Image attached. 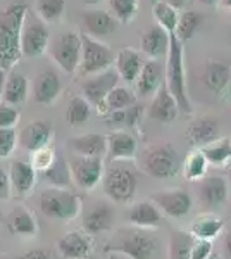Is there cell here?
<instances>
[{
	"instance_id": "1",
	"label": "cell",
	"mask_w": 231,
	"mask_h": 259,
	"mask_svg": "<svg viewBox=\"0 0 231 259\" xmlns=\"http://www.w3.org/2000/svg\"><path fill=\"white\" fill-rule=\"evenodd\" d=\"M28 7L23 4H14L0 12V68L9 69L16 64L23 50H21V33Z\"/></svg>"
},
{
	"instance_id": "2",
	"label": "cell",
	"mask_w": 231,
	"mask_h": 259,
	"mask_svg": "<svg viewBox=\"0 0 231 259\" xmlns=\"http://www.w3.org/2000/svg\"><path fill=\"white\" fill-rule=\"evenodd\" d=\"M169 52H167L166 62V87L171 95L176 99L179 111L183 114H192L193 107L188 99L187 92V78H184V62H183V44L174 35H169Z\"/></svg>"
},
{
	"instance_id": "3",
	"label": "cell",
	"mask_w": 231,
	"mask_h": 259,
	"mask_svg": "<svg viewBox=\"0 0 231 259\" xmlns=\"http://www.w3.org/2000/svg\"><path fill=\"white\" fill-rule=\"evenodd\" d=\"M81 207V199L64 189L50 187L40 195V211L50 220L69 221L76 218Z\"/></svg>"
},
{
	"instance_id": "4",
	"label": "cell",
	"mask_w": 231,
	"mask_h": 259,
	"mask_svg": "<svg viewBox=\"0 0 231 259\" xmlns=\"http://www.w3.org/2000/svg\"><path fill=\"white\" fill-rule=\"evenodd\" d=\"M104 250L112 254H123L129 259H154L155 250H157V240L150 233L135 230V232H126L119 235L116 240L106 245Z\"/></svg>"
},
{
	"instance_id": "5",
	"label": "cell",
	"mask_w": 231,
	"mask_h": 259,
	"mask_svg": "<svg viewBox=\"0 0 231 259\" xmlns=\"http://www.w3.org/2000/svg\"><path fill=\"white\" fill-rule=\"evenodd\" d=\"M104 192L114 202H129L136 194L138 178L133 168L114 164L104 173Z\"/></svg>"
},
{
	"instance_id": "6",
	"label": "cell",
	"mask_w": 231,
	"mask_h": 259,
	"mask_svg": "<svg viewBox=\"0 0 231 259\" xmlns=\"http://www.w3.org/2000/svg\"><path fill=\"white\" fill-rule=\"evenodd\" d=\"M181 168L179 154L171 144H162L145 154L144 169L157 180H167L178 175Z\"/></svg>"
},
{
	"instance_id": "7",
	"label": "cell",
	"mask_w": 231,
	"mask_h": 259,
	"mask_svg": "<svg viewBox=\"0 0 231 259\" xmlns=\"http://www.w3.org/2000/svg\"><path fill=\"white\" fill-rule=\"evenodd\" d=\"M114 52L111 47L100 44L99 40L91 38L90 35H81V69L86 74H99L109 69L114 62Z\"/></svg>"
},
{
	"instance_id": "8",
	"label": "cell",
	"mask_w": 231,
	"mask_h": 259,
	"mask_svg": "<svg viewBox=\"0 0 231 259\" xmlns=\"http://www.w3.org/2000/svg\"><path fill=\"white\" fill-rule=\"evenodd\" d=\"M54 61L61 66L66 73H74L81 64V35L68 31L59 35L50 49Z\"/></svg>"
},
{
	"instance_id": "9",
	"label": "cell",
	"mask_w": 231,
	"mask_h": 259,
	"mask_svg": "<svg viewBox=\"0 0 231 259\" xmlns=\"http://www.w3.org/2000/svg\"><path fill=\"white\" fill-rule=\"evenodd\" d=\"M71 177L83 190H91L104 178L102 157H74L69 162Z\"/></svg>"
},
{
	"instance_id": "10",
	"label": "cell",
	"mask_w": 231,
	"mask_h": 259,
	"mask_svg": "<svg viewBox=\"0 0 231 259\" xmlns=\"http://www.w3.org/2000/svg\"><path fill=\"white\" fill-rule=\"evenodd\" d=\"M117 80H119V74H117V71L112 69H106L102 73L95 74L91 80H86L83 83L85 99L99 107L100 111H106V99L117 87Z\"/></svg>"
},
{
	"instance_id": "11",
	"label": "cell",
	"mask_w": 231,
	"mask_h": 259,
	"mask_svg": "<svg viewBox=\"0 0 231 259\" xmlns=\"http://www.w3.org/2000/svg\"><path fill=\"white\" fill-rule=\"evenodd\" d=\"M49 28L41 21L29 19L21 33V50L26 57H40L49 47Z\"/></svg>"
},
{
	"instance_id": "12",
	"label": "cell",
	"mask_w": 231,
	"mask_h": 259,
	"mask_svg": "<svg viewBox=\"0 0 231 259\" xmlns=\"http://www.w3.org/2000/svg\"><path fill=\"white\" fill-rule=\"evenodd\" d=\"M152 202L171 218H184L192 211L193 200L188 192L181 189L171 192H159L152 195Z\"/></svg>"
},
{
	"instance_id": "13",
	"label": "cell",
	"mask_w": 231,
	"mask_h": 259,
	"mask_svg": "<svg viewBox=\"0 0 231 259\" xmlns=\"http://www.w3.org/2000/svg\"><path fill=\"white\" fill-rule=\"evenodd\" d=\"M114 221V211L107 202H95L83 212V230L88 235L107 232Z\"/></svg>"
},
{
	"instance_id": "14",
	"label": "cell",
	"mask_w": 231,
	"mask_h": 259,
	"mask_svg": "<svg viewBox=\"0 0 231 259\" xmlns=\"http://www.w3.org/2000/svg\"><path fill=\"white\" fill-rule=\"evenodd\" d=\"M228 195H229V185H228V180L224 177L214 175V177L202 178L199 187V199L207 207H216L224 204L228 200Z\"/></svg>"
},
{
	"instance_id": "15",
	"label": "cell",
	"mask_w": 231,
	"mask_h": 259,
	"mask_svg": "<svg viewBox=\"0 0 231 259\" xmlns=\"http://www.w3.org/2000/svg\"><path fill=\"white\" fill-rule=\"evenodd\" d=\"M61 92L62 83L56 71L45 69L36 76V81L33 85V95H35V100L38 104L49 106V104H52L61 95Z\"/></svg>"
},
{
	"instance_id": "16",
	"label": "cell",
	"mask_w": 231,
	"mask_h": 259,
	"mask_svg": "<svg viewBox=\"0 0 231 259\" xmlns=\"http://www.w3.org/2000/svg\"><path fill=\"white\" fill-rule=\"evenodd\" d=\"M11 187L18 197H26L31 194L36 183V169L31 166V162L14 161L11 164L9 171Z\"/></svg>"
},
{
	"instance_id": "17",
	"label": "cell",
	"mask_w": 231,
	"mask_h": 259,
	"mask_svg": "<svg viewBox=\"0 0 231 259\" xmlns=\"http://www.w3.org/2000/svg\"><path fill=\"white\" fill-rule=\"evenodd\" d=\"M169 41H171L169 33L157 24V26H152L149 31L144 33V36H142V52H144L150 61H157L164 56L167 57Z\"/></svg>"
},
{
	"instance_id": "18",
	"label": "cell",
	"mask_w": 231,
	"mask_h": 259,
	"mask_svg": "<svg viewBox=\"0 0 231 259\" xmlns=\"http://www.w3.org/2000/svg\"><path fill=\"white\" fill-rule=\"evenodd\" d=\"M107 152H109V161H129L135 157L136 154V140L133 135L123 132H114L107 137Z\"/></svg>"
},
{
	"instance_id": "19",
	"label": "cell",
	"mask_w": 231,
	"mask_h": 259,
	"mask_svg": "<svg viewBox=\"0 0 231 259\" xmlns=\"http://www.w3.org/2000/svg\"><path fill=\"white\" fill-rule=\"evenodd\" d=\"M178 104H176V99L171 95V92L167 90L166 85H162L161 89L157 90L155 97L152 100V106H150L149 116L155 121H161V123H173L178 116Z\"/></svg>"
},
{
	"instance_id": "20",
	"label": "cell",
	"mask_w": 231,
	"mask_h": 259,
	"mask_svg": "<svg viewBox=\"0 0 231 259\" xmlns=\"http://www.w3.org/2000/svg\"><path fill=\"white\" fill-rule=\"evenodd\" d=\"M57 249L64 259H85L90 256L91 242L83 233L71 232L59 239Z\"/></svg>"
},
{
	"instance_id": "21",
	"label": "cell",
	"mask_w": 231,
	"mask_h": 259,
	"mask_svg": "<svg viewBox=\"0 0 231 259\" xmlns=\"http://www.w3.org/2000/svg\"><path fill=\"white\" fill-rule=\"evenodd\" d=\"M50 137H52V128H50L45 121H33V123H29L28 126L21 132L19 144L33 154V152H36V150L47 147Z\"/></svg>"
},
{
	"instance_id": "22",
	"label": "cell",
	"mask_w": 231,
	"mask_h": 259,
	"mask_svg": "<svg viewBox=\"0 0 231 259\" xmlns=\"http://www.w3.org/2000/svg\"><path fill=\"white\" fill-rule=\"evenodd\" d=\"M162 81V66L159 61H147L136 78V92L142 97L157 94Z\"/></svg>"
},
{
	"instance_id": "23",
	"label": "cell",
	"mask_w": 231,
	"mask_h": 259,
	"mask_svg": "<svg viewBox=\"0 0 231 259\" xmlns=\"http://www.w3.org/2000/svg\"><path fill=\"white\" fill-rule=\"evenodd\" d=\"M187 139L193 145H209L219 139V123L212 118L197 119L188 126Z\"/></svg>"
},
{
	"instance_id": "24",
	"label": "cell",
	"mask_w": 231,
	"mask_h": 259,
	"mask_svg": "<svg viewBox=\"0 0 231 259\" xmlns=\"http://www.w3.org/2000/svg\"><path fill=\"white\" fill-rule=\"evenodd\" d=\"M202 83L212 94H222L231 83V68L224 62H209L204 69Z\"/></svg>"
},
{
	"instance_id": "25",
	"label": "cell",
	"mask_w": 231,
	"mask_h": 259,
	"mask_svg": "<svg viewBox=\"0 0 231 259\" xmlns=\"http://www.w3.org/2000/svg\"><path fill=\"white\" fill-rule=\"evenodd\" d=\"M161 220L162 216L159 207L154 202H149V200L138 202L128 212V221L133 227L138 228H155L161 225Z\"/></svg>"
},
{
	"instance_id": "26",
	"label": "cell",
	"mask_w": 231,
	"mask_h": 259,
	"mask_svg": "<svg viewBox=\"0 0 231 259\" xmlns=\"http://www.w3.org/2000/svg\"><path fill=\"white\" fill-rule=\"evenodd\" d=\"M71 147L81 157H102L107 152V139L99 133H86L71 140Z\"/></svg>"
},
{
	"instance_id": "27",
	"label": "cell",
	"mask_w": 231,
	"mask_h": 259,
	"mask_svg": "<svg viewBox=\"0 0 231 259\" xmlns=\"http://www.w3.org/2000/svg\"><path fill=\"white\" fill-rule=\"evenodd\" d=\"M116 66H117V74L128 83L136 81L138 74H140L144 62L136 50L133 49H123L116 57Z\"/></svg>"
},
{
	"instance_id": "28",
	"label": "cell",
	"mask_w": 231,
	"mask_h": 259,
	"mask_svg": "<svg viewBox=\"0 0 231 259\" xmlns=\"http://www.w3.org/2000/svg\"><path fill=\"white\" fill-rule=\"evenodd\" d=\"M83 24H85L88 35L94 36H106L116 30V19L109 12L104 11L88 12V14L83 16Z\"/></svg>"
},
{
	"instance_id": "29",
	"label": "cell",
	"mask_w": 231,
	"mask_h": 259,
	"mask_svg": "<svg viewBox=\"0 0 231 259\" xmlns=\"http://www.w3.org/2000/svg\"><path fill=\"white\" fill-rule=\"evenodd\" d=\"M2 99L6 104L11 106H18L23 104L28 99V80L24 74L21 73H11L6 80V87H4Z\"/></svg>"
},
{
	"instance_id": "30",
	"label": "cell",
	"mask_w": 231,
	"mask_h": 259,
	"mask_svg": "<svg viewBox=\"0 0 231 259\" xmlns=\"http://www.w3.org/2000/svg\"><path fill=\"white\" fill-rule=\"evenodd\" d=\"M9 227L12 233L21 237H35L38 232V225L35 221V216L26 207H16L9 214Z\"/></svg>"
},
{
	"instance_id": "31",
	"label": "cell",
	"mask_w": 231,
	"mask_h": 259,
	"mask_svg": "<svg viewBox=\"0 0 231 259\" xmlns=\"http://www.w3.org/2000/svg\"><path fill=\"white\" fill-rule=\"evenodd\" d=\"M205 159L212 166H224L231 159V139H217L202 149Z\"/></svg>"
},
{
	"instance_id": "32",
	"label": "cell",
	"mask_w": 231,
	"mask_h": 259,
	"mask_svg": "<svg viewBox=\"0 0 231 259\" xmlns=\"http://www.w3.org/2000/svg\"><path fill=\"white\" fill-rule=\"evenodd\" d=\"M204 23V14L195 11H184L183 14H179L178 18V26H176V36L179 38V41H187L190 40L195 31L200 28V24Z\"/></svg>"
},
{
	"instance_id": "33",
	"label": "cell",
	"mask_w": 231,
	"mask_h": 259,
	"mask_svg": "<svg viewBox=\"0 0 231 259\" xmlns=\"http://www.w3.org/2000/svg\"><path fill=\"white\" fill-rule=\"evenodd\" d=\"M222 227H224V223H222L221 218L205 216V218L197 220L192 225V235L197 237L199 240H212L221 233Z\"/></svg>"
},
{
	"instance_id": "34",
	"label": "cell",
	"mask_w": 231,
	"mask_h": 259,
	"mask_svg": "<svg viewBox=\"0 0 231 259\" xmlns=\"http://www.w3.org/2000/svg\"><path fill=\"white\" fill-rule=\"evenodd\" d=\"M43 178L52 187H56V189H66V187H69L73 177H71V169L68 162L62 159L61 156H57L56 162L43 173Z\"/></svg>"
},
{
	"instance_id": "35",
	"label": "cell",
	"mask_w": 231,
	"mask_h": 259,
	"mask_svg": "<svg viewBox=\"0 0 231 259\" xmlns=\"http://www.w3.org/2000/svg\"><path fill=\"white\" fill-rule=\"evenodd\" d=\"M136 104V97L129 89L126 87H116L106 99V111L107 112H116L123 111L128 107H133Z\"/></svg>"
},
{
	"instance_id": "36",
	"label": "cell",
	"mask_w": 231,
	"mask_h": 259,
	"mask_svg": "<svg viewBox=\"0 0 231 259\" xmlns=\"http://www.w3.org/2000/svg\"><path fill=\"white\" fill-rule=\"evenodd\" d=\"M154 16L157 19L159 26L164 28L169 35H174L176 26H178V18H179L178 11L174 7H171L166 2H157L154 6Z\"/></svg>"
},
{
	"instance_id": "37",
	"label": "cell",
	"mask_w": 231,
	"mask_h": 259,
	"mask_svg": "<svg viewBox=\"0 0 231 259\" xmlns=\"http://www.w3.org/2000/svg\"><path fill=\"white\" fill-rule=\"evenodd\" d=\"M90 118V102L83 97H73L69 100L68 111H66V119L71 126H79L86 123Z\"/></svg>"
},
{
	"instance_id": "38",
	"label": "cell",
	"mask_w": 231,
	"mask_h": 259,
	"mask_svg": "<svg viewBox=\"0 0 231 259\" xmlns=\"http://www.w3.org/2000/svg\"><path fill=\"white\" fill-rule=\"evenodd\" d=\"M193 239L192 235L184 232H174L171 235V242H169V254L171 259H190V252L193 247Z\"/></svg>"
},
{
	"instance_id": "39",
	"label": "cell",
	"mask_w": 231,
	"mask_h": 259,
	"mask_svg": "<svg viewBox=\"0 0 231 259\" xmlns=\"http://www.w3.org/2000/svg\"><path fill=\"white\" fill-rule=\"evenodd\" d=\"M207 166H209V162L205 159L204 152L202 150H197V152L188 156L187 161H184V164H183L184 177H187V180H192V182L204 178L205 171H207Z\"/></svg>"
},
{
	"instance_id": "40",
	"label": "cell",
	"mask_w": 231,
	"mask_h": 259,
	"mask_svg": "<svg viewBox=\"0 0 231 259\" xmlns=\"http://www.w3.org/2000/svg\"><path fill=\"white\" fill-rule=\"evenodd\" d=\"M140 116H142V107L140 106H133V107H128V109H123V111H116V112H109L107 116V124L111 126H135V124L140 121Z\"/></svg>"
},
{
	"instance_id": "41",
	"label": "cell",
	"mask_w": 231,
	"mask_h": 259,
	"mask_svg": "<svg viewBox=\"0 0 231 259\" xmlns=\"http://www.w3.org/2000/svg\"><path fill=\"white\" fill-rule=\"evenodd\" d=\"M36 9L45 23H57L64 14L66 0H36Z\"/></svg>"
},
{
	"instance_id": "42",
	"label": "cell",
	"mask_w": 231,
	"mask_h": 259,
	"mask_svg": "<svg viewBox=\"0 0 231 259\" xmlns=\"http://www.w3.org/2000/svg\"><path fill=\"white\" fill-rule=\"evenodd\" d=\"M56 157H57L56 150L47 145V147H43V149H40L31 154V166L36 171H40V173H45V171L56 162Z\"/></svg>"
},
{
	"instance_id": "43",
	"label": "cell",
	"mask_w": 231,
	"mask_h": 259,
	"mask_svg": "<svg viewBox=\"0 0 231 259\" xmlns=\"http://www.w3.org/2000/svg\"><path fill=\"white\" fill-rule=\"evenodd\" d=\"M111 7L123 23H128L136 14V0H111Z\"/></svg>"
},
{
	"instance_id": "44",
	"label": "cell",
	"mask_w": 231,
	"mask_h": 259,
	"mask_svg": "<svg viewBox=\"0 0 231 259\" xmlns=\"http://www.w3.org/2000/svg\"><path fill=\"white\" fill-rule=\"evenodd\" d=\"M18 144V135L14 128H0V159L9 157Z\"/></svg>"
},
{
	"instance_id": "45",
	"label": "cell",
	"mask_w": 231,
	"mask_h": 259,
	"mask_svg": "<svg viewBox=\"0 0 231 259\" xmlns=\"http://www.w3.org/2000/svg\"><path fill=\"white\" fill-rule=\"evenodd\" d=\"M19 121V112L14 107L0 106V128H14Z\"/></svg>"
},
{
	"instance_id": "46",
	"label": "cell",
	"mask_w": 231,
	"mask_h": 259,
	"mask_svg": "<svg viewBox=\"0 0 231 259\" xmlns=\"http://www.w3.org/2000/svg\"><path fill=\"white\" fill-rule=\"evenodd\" d=\"M212 256V244L211 240H199L193 244L190 259H209Z\"/></svg>"
},
{
	"instance_id": "47",
	"label": "cell",
	"mask_w": 231,
	"mask_h": 259,
	"mask_svg": "<svg viewBox=\"0 0 231 259\" xmlns=\"http://www.w3.org/2000/svg\"><path fill=\"white\" fill-rule=\"evenodd\" d=\"M11 178H9V173L4 171L0 168V200H7L11 197Z\"/></svg>"
},
{
	"instance_id": "48",
	"label": "cell",
	"mask_w": 231,
	"mask_h": 259,
	"mask_svg": "<svg viewBox=\"0 0 231 259\" xmlns=\"http://www.w3.org/2000/svg\"><path fill=\"white\" fill-rule=\"evenodd\" d=\"M19 259H52V254L47 249H33L24 254V256H21Z\"/></svg>"
},
{
	"instance_id": "49",
	"label": "cell",
	"mask_w": 231,
	"mask_h": 259,
	"mask_svg": "<svg viewBox=\"0 0 231 259\" xmlns=\"http://www.w3.org/2000/svg\"><path fill=\"white\" fill-rule=\"evenodd\" d=\"M6 80H7L6 69L0 68V99H2V95H4V87H6Z\"/></svg>"
},
{
	"instance_id": "50",
	"label": "cell",
	"mask_w": 231,
	"mask_h": 259,
	"mask_svg": "<svg viewBox=\"0 0 231 259\" xmlns=\"http://www.w3.org/2000/svg\"><path fill=\"white\" fill-rule=\"evenodd\" d=\"M184 2H187V0H166V4H169V6L174 7L176 11L181 9V7L184 6Z\"/></svg>"
},
{
	"instance_id": "51",
	"label": "cell",
	"mask_w": 231,
	"mask_h": 259,
	"mask_svg": "<svg viewBox=\"0 0 231 259\" xmlns=\"http://www.w3.org/2000/svg\"><path fill=\"white\" fill-rule=\"evenodd\" d=\"M224 245H226V252H228V256L231 257V230L228 232V235H226Z\"/></svg>"
},
{
	"instance_id": "52",
	"label": "cell",
	"mask_w": 231,
	"mask_h": 259,
	"mask_svg": "<svg viewBox=\"0 0 231 259\" xmlns=\"http://www.w3.org/2000/svg\"><path fill=\"white\" fill-rule=\"evenodd\" d=\"M199 2H202L204 6L212 7V6H217V4H221V0H199Z\"/></svg>"
},
{
	"instance_id": "53",
	"label": "cell",
	"mask_w": 231,
	"mask_h": 259,
	"mask_svg": "<svg viewBox=\"0 0 231 259\" xmlns=\"http://www.w3.org/2000/svg\"><path fill=\"white\" fill-rule=\"evenodd\" d=\"M221 6L226 9H231V0H221Z\"/></svg>"
},
{
	"instance_id": "54",
	"label": "cell",
	"mask_w": 231,
	"mask_h": 259,
	"mask_svg": "<svg viewBox=\"0 0 231 259\" xmlns=\"http://www.w3.org/2000/svg\"><path fill=\"white\" fill-rule=\"evenodd\" d=\"M85 4H88V6H95V4H100L102 0H83Z\"/></svg>"
},
{
	"instance_id": "55",
	"label": "cell",
	"mask_w": 231,
	"mask_h": 259,
	"mask_svg": "<svg viewBox=\"0 0 231 259\" xmlns=\"http://www.w3.org/2000/svg\"><path fill=\"white\" fill-rule=\"evenodd\" d=\"M147 2H149V4H152V6H155V4H157L159 0H147Z\"/></svg>"
},
{
	"instance_id": "56",
	"label": "cell",
	"mask_w": 231,
	"mask_h": 259,
	"mask_svg": "<svg viewBox=\"0 0 231 259\" xmlns=\"http://www.w3.org/2000/svg\"><path fill=\"white\" fill-rule=\"evenodd\" d=\"M209 259H219V256H217V254H212V256L209 257Z\"/></svg>"
},
{
	"instance_id": "57",
	"label": "cell",
	"mask_w": 231,
	"mask_h": 259,
	"mask_svg": "<svg viewBox=\"0 0 231 259\" xmlns=\"http://www.w3.org/2000/svg\"><path fill=\"white\" fill-rule=\"evenodd\" d=\"M85 259H99V257H94V256H88V257H85Z\"/></svg>"
},
{
	"instance_id": "58",
	"label": "cell",
	"mask_w": 231,
	"mask_h": 259,
	"mask_svg": "<svg viewBox=\"0 0 231 259\" xmlns=\"http://www.w3.org/2000/svg\"><path fill=\"white\" fill-rule=\"evenodd\" d=\"M229 185H231V169H229Z\"/></svg>"
}]
</instances>
